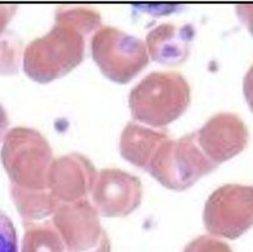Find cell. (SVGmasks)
I'll list each match as a JSON object with an SVG mask.
<instances>
[{"instance_id":"obj_6","label":"cell","mask_w":253,"mask_h":252,"mask_svg":"<svg viewBox=\"0 0 253 252\" xmlns=\"http://www.w3.org/2000/svg\"><path fill=\"white\" fill-rule=\"evenodd\" d=\"M204 224L214 236L237 239L253 225V185L225 184L204 208Z\"/></svg>"},{"instance_id":"obj_10","label":"cell","mask_w":253,"mask_h":252,"mask_svg":"<svg viewBox=\"0 0 253 252\" xmlns=\"http://www.w3.org/2000/svg\"><path fill=\"white\" fill-rule=\"evenodd\" d=\"M96 170L81 153L72 152L52 161L47 175V188L59 204L85 199L93 189Z\"/></svg>"},{"instance_id":"obj_11","label":"cell","mask_w":253,"mask_h":252,"mask_svg":"<svg viewBox=\"0 0 253 252\" xmlns=\"http://www.w3.org/2000/svg\"><path fill=\"white\" fill-rule=\"evenodd\" d=\"M195 37L192 24L166 22L151 30L146 39L148 56L166 66H177L188 58Z\"/></svg>"},{"instance_id":"obj_14","label":"cell","mask_w":253,"mask_h":252,"mask_svg":"<svg viewBox=\"0 0 253 252\" xmlns=\"http://www.w3.org/2000/svg\"><path fill=\"white\" fill-rule=\"evenodd\" d=\"M22 252H63V242L53 225L29 222L22 241Z\"/></svg>"},{"instance_id":"obj_9","label":"cell","mask_w":253,"mask_h":252,"mask_svg":"<svg viewBox=\"0 0 253 252\" xmlns=\"http://www.w3.org/2000/svg\"><path fill=\"white\" fill-rule=\"evenodd\" d=\"M194 133L203 152L216 165L239 155L249 142V128L232 113L216 114Z\"/></svg>"},{"instance_id":"obj_1","label":"cell","mask_w":253,"mask_h":252,"mask_svg":"<svg viewBox=\"0 0 253 252\" xmlns=\"http://www.w3.org/2000/svg\"><path fill=\"white\" fill-rule=\"evenodd\" d=\"M101 24L100 15L86 7L56 12L51 31L34 40L24 53V68L34 81L47 83L68 73L84 57L85 36Z\"/></svg>"},{"instance_id":"obj_3","label":"cell","mask_w":253,"mask_h":252,"mask_svg":"<svg viewBox=\"0 0 253 252\" xmlns=\"http://www.w3.org/2000/svg\"><path fill=\"white\" fill-rule=\"evenodd\" d=\"M216 167V163L203 152L192 132L178 140L167 138L145 169L165 187L184 190Z\"/></svg>"},{"instance_id":"obj_13","label":"cell","mask_w":253,"mask_h":252,"mask_svg":"<svg viewBox=\"0 0 253 252\" xmlns=\"http://www.w3.org/2000/svg\"><path fill=\"white\" fill-rule=\"evenodd\" d=\"M12 197L25 221L35 222L36 220L54 214L59 204L48 189H24L12 184Z\"/></svg>"},{"instance_id":"obj_12","label":"cell","mask_w":253,"mask_h":252,"mask_svg":"<svg viewBox=\"0 0 253 252\" xmlns=\"http://www.w3.org/2000/svg\"><path fill=\"white\" fill-rule=\"evenodd\" d=\"M168 138L166 132L145 127L130 121L120 137V152L125 160L137 167L146 168L156 151Z\"/></svg>"},{"instance_id":"obj_16","label":"cell","mask_w":253,"mask_h":252,"mask_svg":"<svg viewBox=\"0 0 253 252\" xmlns=\"http://www.w3.org/2000/svg\"><path fill=\"white\" fill-rule=\"evenodd\" d=\"M183 252H232V250L224 241L203 235L188 244Z\"/></svg>"},{"instance_id":"obj_4","label":"cell","mask_w":253,"mask_h":252,"mask_svg":"<svg viewBox=\"0 0 253 252\" xmlns=\"http://www.w3.org/2000/svg\"><path fill=\"white\" fill-rule=\"evenodd\" d=\"M5 167L15 185L24 189L47 188V175L53 161L46 138L34 128L11 130L2 151Z\"/></svg>"},{"instance_id":"obj_18","label":"cell","mask_w":253,"mask_h":252,"mask_svg":"<svg viewBox=\"0 0 253 252\" xmlns=\"http://www.w3.org/2000/svg\"><path fill=\"white\" fill-rule=\"evenodd\" d=\"M244 94L253 111V63L244 78Z\"/></svg>"},{"instance_id":"obj_2","label":"cell","mask_w":253,"mask_h":252,"mask_svg":"<svg viewBox=\"0 0 253 252\" xmlns=\"http://www.w3.org/2000/svg\"><path fill=\"white\" fill-rule=\"evenodd\" d=\"M189 104V83L177 72H152L141 79L128 95L133 119L153 127L169 125Z\"/></svg>"},{"instance_id":"obj_17","label":"cell","mask_w":253,"mask_h":252,"mask_svg":"<svg viewBox=\"0 0 253 252\" xmlns=\"http://www.w3.org/2000/svg\"><path fill=\"white\" fill-rule=\"evenodd\" d=\"M237 15L253 35V4H240L236 6Z\"/></svg>"},{"instance_id":"obj_7","label":"cell","mask_w":253,"mask_h":252,"mask_svg":"<svg viewBox=\"0 0 253 252\" xmlns=\"http://www.w3.org/2000/svg\"><path fill=\"white\" fill-rule=\"evenodd\" d=\"M53 226L67 252H110V241L98 211L86 199L59 205L53 214Z\"/></svg>"},{"instance_id":"obj_5","label":"cell","mask_w":253,"mask_h":252,"mask_svg":"<svg viewBox=\"0 0 253 252\" xmlns=\"http://www.w3.org/2000/svg\"><path fill=\"white\" fill-rule=\"evenodd\" d=\"M91 54L101 72L116 83H128L150 61L142 40L113 26L96 30Z\"/></svg>"},{"instance_id":"obj_15","label":"cell","mask_w":253,"mask_h":252,"mask_svg":"<svg viewBox=\"0 0 253 252\" xmlns=\"http://www.w3.org/2000/svg\"><path fill=\"white\" fill-rule=\"evenodd\" d=\"M17 250V234L14 224L0 210V252H19Z\"/></svg>"},{"instance_id":"obj_8","label":"cell","mask_w":253,"mask_h":252,"mask_svg":"<svg viewBox=\"0 0 253 252\" xmlns=\"http://www.w3.org/2000/svg\"><path fill=\"white\" fill-rule=\"evenodd\" d=\"M93 207L104 216H125L140 205V178L121 169H101L91 189Z\"/></svg>"}]
</instances>
